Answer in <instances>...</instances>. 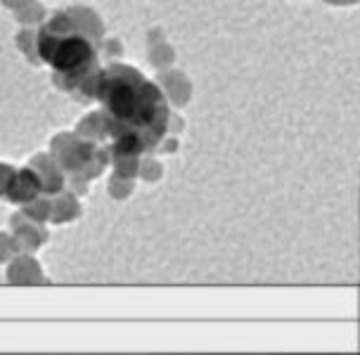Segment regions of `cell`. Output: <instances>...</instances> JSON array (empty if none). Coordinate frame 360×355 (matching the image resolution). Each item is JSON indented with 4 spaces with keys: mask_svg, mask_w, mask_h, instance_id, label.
Returning a JSON list of instances; mask_svg holds the SVG:
<instances>
[{
    "mask_svg": "<svg viewBox=\"0 0 360 355\" xmlns=\"http://www.w3.org/2000/svg\"><path fill=\"white\" fill-rule=\"evenodd\" d=\"M41 60L64 79V86L93 81L98 41L76 12H60L43 24L36 38Z\"/></svg>",
    "mask_w": 360,
    "mask_h": 355,
    "instance_id": "cell-2",
    "label": "cell"
},
{
    "mask_svg": "<svg viewBox=\"0 0 360 355\" xmlns=\"http://www.w3.org/2000/svg\"><path fill=\"white\" fill-rule=\"evenodd\" d=\"M105 128L126 154L159 145L169 131V105L147 76L128 64H109L93 79Z\"/></svg>",
    "mask_w": 360,
    "mask_h": 355,
    "instance_id": "cell-1",
    "label": "cell"
}]
</instances>
